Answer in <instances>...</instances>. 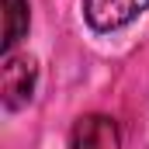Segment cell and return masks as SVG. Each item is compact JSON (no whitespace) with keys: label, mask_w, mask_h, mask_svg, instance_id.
Returning a JSON list of instances; mask_svg holds the SVG:
<instances>
[{"label":"cell","mask_w":149,"mask_h":149,"mask_svg":"<svg viewBox=\"0 0 149 149\" xmlns=\"http://www.w3.org/2000/svg\"><path fill=\"white\" fill-rule=\"evenodd\" d=\"M38 83V63L35 56L21 52V56H3V70H0V94H3V108L7 111H21Z\"/></svg>","instance_id":"obj_1"},{"label":"cell","mask_w":149,"mask_h":149,"mask_svg":"<svg viewBox=\"0 0 149 149\" xmlns=\"http://www.w3.org/2000/svg\"><path fill=\"white\" fill-rule=\"evenodd\" d=\"M142 10H149V0H83V21L97 35L128 28Z\"/></svg>","instance_id":"obj_2"},{"label":"cell","mask_w":149,"mask_h":149,"mask_svg":"<svg viewBox=\"0 0 149 149\" xmlns=\"http://www.w3.org/2000/svg\"><path fill=\"white\" fill-rule=\"evenodd\" d=\"M70 149H121V132L111 114H83L73 125Z\"/></svg>","instance_id":"obj_3"},{"label":"cell","mask_w":149,"mask_h":149,"mask_svg":"<svg viewBox=\"0 0 149 149\" xmlns=\"http://www.w3.org/2000/svg\"><path fill=\"white\" fill-rule=\"evenodd\" d=\"M28 24H31L28 0H3V38H0L3 56H10V49L28 35Z\"/></svg>","instance_id":"obj_4"}]
</instances>
